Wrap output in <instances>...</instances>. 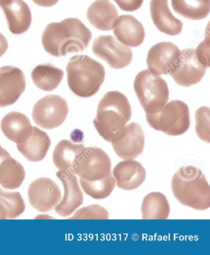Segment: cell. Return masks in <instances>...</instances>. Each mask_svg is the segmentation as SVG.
<instances>
[{
	"instance_id": "cell-10",
	"label": "cell",
	"mask_w": 210,
	"mask_h": 255,
	"mask_svg": "<svg viewBox=\"0 0 210 255\" xmlns=\"http://www.w3.org/2000/svg\"><path fill=\"white\" fill-rule=\"evenodd\" d=\"M92 49L94 55L114 69L126 68L133 60V52L129 46L118 42L111 35H101L95 38Z\"/></svg>"
},
{
	"instance_id": "cell-27",
	"label": "cell",
	"mask_w": 210,
	"mask_h": 255,
	"mask_svg": "<svg viewBox=\"0 0 210 255\" xmlns=\"http://www.w3.org/2000/svg\"><path fill=\"white\" fill-rule=\"evenodd\" d=\"M79 184L86 195L95 200L105 199L111 195L116 185L112 171L104 178L88 181L80 178Z\"/></svg>"
},
{
	"instance_id": "cell-33",
	"label": "cell",
	"mask_w": 210,
	"mask_h": 255,
	"mask_svg": "<svg viewBox=\"0 0 210 255\" xmlns=\"http://www.w3.org/2000/svg\"><path fill=\"white\" fill-rule=\"evenodd\" d=\"M120 9L125 11H137L141 7L144 0H114Z\"/></svg>"
},
{
	"instance_id": "cell-36",
	"label": "cell",
	"mask_w": 210,
	"mask_h": 255,
	"mask_svg": "<svg viewBox=\"0 0 210 255\" xmlns=\"http://www.w3.org/2000/svg\"><path fill=\"white\" fill-rule=\"evenodd\" d=\"M5 149L1 147V145H0V157L1 156L2 153H3Z\"/></svg>"
},
{
	"instance_id": "cell-8",
	"label": "cell",
	"mask_w": 210,
	"mask_h": 255,
	"mask_svg": "<svg viewBox=\"0 0 210 255\" xmlns=\"http://www.w3.org/2000/svg\"><path fill=\"white\" fill-rule=\"evenodd\" d=\"M69 113L68 102L58 95L42 98L33 106L32 119L39 127L50 130L65 122Z\"/></svg>"
},
{
	"instance_id": "cell-6",
	"label": "cell",
	"mask_w": 210,
	"mask_h": 255,
	"mask_svg": "<svg viewBox=\"0 0 210 255\" xmlns=\"http://www.w3.org/2000/svg\"><path fill=\"white\" fill-rule=\"evenodd\" d=\"M146 120L153 129L171 136L184 134L191 126L189 107L180 100L168 103L154 114H146Z\"/></svg>"
},
{
	"instance_id": "cell-18",
	"label": "cell",
	"mask_w": 210,
	"mask_h": 255,
	"mask_svg": "<svg viewBox=\"0 0 210 255\" xmlns=\"http://www.w3.org/2000/svg\"><path fill=\"white\" fill-rule=\"evenodd\" d=\"M1 129L9 140L20 144L29 140L32 135L33 127L26 116L19 112H12L2 118Z\"/></svg>"
},
{
	"instance_id": "cell-13",
	"label": "cell",
	"mask_w": 210,
	"mask_h": 255,
	"mask_svg": "<svg viewBox=\"0 0 210 255\" xmlns=\"http://www.w3.org/2000/svg\"><path fill=\"white\" fill-rule=\"evenodd\" d=\"M26 81L24 73L11 66L0 68V108L16 103L25 91Z\"/></svg>"
},
{
	"instance_id": "cell-25",
	"label": "cell",
	"mask_w": 210,
	"mask_h": 255,
	"mask_svg": "<svg viewBox=\"0 0 210 255\" xmlns=\"http://www.w3.org/2000/svg\"><path fill=\"white\" fill-rule=\"evenodd\" d=\"M170 211L167 198L162 193L158 192L145 195L140 207L143 220H167Z\"/></svg>"
},
{
	"instance_id": "cell-16",
	"label": "cell",
	"mask_w": 210,
	"mask_h": 255,
	"mask_svg": "<svg viewBox=\"0 0 210 255\" xmlns=\"http://www.w3.org/2000/svg\"><path fill=\"white\" fill-rule=\"evenodd\" d=\"M112 173L117 186L127 191L141 186L146 179L144 167L135 159L120 161L115 166Z\"/></svg>"
},
{
	"instance_id": "cell-7",
	"label": "cell",
	"mask_w": 210,
	"mask_h": 255,
	"mask_svg": "<svg viewBox=\"0 0 210 255\" xmlns=\"http://www.w3.org/2000/svg\"><path fill=\"white\" fill-rule=\"evenodd\" d=\"M111 171L112 161L108 154L94 146L84 148L73 167L74 174L88 181L104 178Z\"/></svg>"
},
{
	"instance_id": "cell-3",
	"label": "cell",
	"mask_w": 210,
	"mask_h": 255,
	"mask_svg": "<svg viewBox=\"0 0 210 255\" xmlns=\"http://www.w3.org/2000/svg\"><path fill=\"white\" fill-rule=\"evenodd\" d=\"M171 190L181 205L199 211L210 207V186L201 169L194 166H184L173 175Z\"/></svg>"
},
{
	"instance_id": "cell-28",
	"label": "cell",
	"mask_w": 210,
	"mask_h": 255,
	"mask_svg": "<svg viewBox=\"0 0 210 255\" xmlns=\"http://www.w3.org/2000/svg\"><path fill=\"white\" fill-rule=\"evenodd\" d=\"M25 210L24 200L19 192H5L0 188V220L19 217Z\"/></svg>"
},
{
	"instance_id": "cell-24",
	"label": "cell",
	"mask_w": 210,
	"mask_h": 255,
	"mask_svg": "<svg viewBox=\"0 0 210 255\" xmlns=\"http://www.w3.org/2000/svg\"><path fill=\"white\" fill-rule=\"evenodd\" d=\"M85 146L68 140H63L56 146L53 152V163L59 171L73 174L74 163Z\"/></svg>"
},
{
	"instance_id": "cell-19",
	"label": "cell",
	"mask_w": 210,
	"mask_h": 255,
	"mask_svg": "<svg viewBox=\"0 0 210 255\" xmlns=\"http://www.w3.org/2000/svg\"><path fill=\"white\" fill-rule=\"evenodd\" d=\"M150 12L153 24L160 32L171 36L182 32L183 22L171 13L168 0H151Z\"/></svg>"
},
{
	"instance_id": "cell-38",
	"label": "cell",
	"mask_w": 210,
	"mask_h": 255,
	"mask_svg": "<svg viewBox=\"0 0 210 255\" xmlns=\"http://www.w3.org/2000/svg\"><path fill=\"white\" fill-rule=\"evenodd\" d=\"M7 0H0V3H1V2L6 1Z\"/></svg>"
},
{
	"instance_id": "cell-32",
	"label": "cell",
	"mask_w": 210,
	"mask_h": 255,
	"mask_svg": "<svg viewBox=\"0 0 210 255\" xmlns=\"http://www.w3.org/2000/svg\"><path fill=\"white\" fill-rule=\"evenodd\" d=\"M196 52L199 58L206 64L207 68L210 67V39L209 37L202 42L197 47Z\"/></svg>"
},
{
	"instance_id": "cell-11",
	"label": "cell",
	"mask_w": 210,
	"mask_h": 255,
	"mask_svg": "<svg viewBox=\"0 0 210 255\" xmlns=\"http://www.w3.org/2000/svg\"><path fill=\"white\" fill-rule=\"evenodd\" d=\"M30 205L41 213H47L55 209L62 199L59 185L53 180L46 177L33 181L28 189Z\"/></svg>"
},
{
	"instance_id": "cell-37",
	"label": "cell",
	"mask_w": 210,
	"mask_h": 255,
	"mask_svg": "<svg viewBox=\"0 0 210 255\" xmlns=\"http://www.w3.org/2000/svg\"><path fill=\"white\" fill-rule=\"evenodd\" d=\"M204 1L207 5H208L209 6H210V0H204Z\"/></svg>"
},
{
	"instance_id": "cell-23",
	"label": "cell",
	"mask_w": 210,
	"mask_h": 255,
	"mask_svg": "<svg viewBox=\"0 0 210 255\" xmlns=\"http://www.w3.org/2000/svg\"><path fill=\"white\" fill-rule=\"evenodd\" d=\"M25 177L24 167L5 150L0 157V185L4 189H16L22 185Z\"/></svg>"
},
{
	"instance_id": "cell-14",
	"label": "cell",
	"mask_w": 210,
	"mask_h": 255,
	"mask_svg": "<svg viewBox=\"0 0 210 255\" xmlns=\"http://www.w3.org/2000/svg\"><path fill=\"white\" fill-rule=\"evenodd\" d=\"M181 51L171 42H163L153 46L148 51V70L158 76L170 74L177 63Z\"/></svg>"
},
{
	"instance_id": "cell-20",
	"label": "cell",
	"mask_w": 210,
	"mask_h": 255,
	"mask_svg": "<svg viewBox=\"0 0 210 255\" xmlns=\"http://www.w3.org/2000/svg\"><path fill=\"white\" fill-rule=\"evenodd\" d=\"M114 29L115 37L125 45L137 47L144 42V28L133 15H120L118 17Z\"/></svg>"
},
{
	"instance_id": "cell-22",
	"label": "cell",
	"mask_w": 210,
	"mask_h": 255,
	"mask_svg": "<svg viewBox=\"0 0 210 255\" xmlns=\"http://www.w3.org/2000/svg\"><path fill=\"white\" fill-rule=\"evenodd\" d=\"M51 146V140L47 133L33 127V133L24 143L17 144L18 151L32 162H39L47 156Z\"/></svg>"
},
{
	"instance_id": "cell-30",
	"label": "cell",
	"mask_w": 210,
	"mask_h": 255,
	"mask_svg": "<svg viewBox=\"0 0 210 255\" xmlns=\"http://www.w3.org/2000/svg\"><path fill=\"white\" fill-rule=\"evenodd\" d=\"M196 131L197 136L202 141L210 143V108L203 107L196 112Z\"/></svg>"
},
{
	"instance_id": "cell-31",
	"label": "cell",
	"mask_w": 210,
	"mask_h": 255,
	"mask_svg": "<svg viewBox=\"0 0 210 255\" xmlns=\"http://www.w3.org/2000/svg\"><path fill=\"white\" fill-rule=\"evenodd\" d=\"M71 220H108L109 211L99 205L87 206L76 210Z\"/></svg>"
},
{
	"instance_id": "cell-34",
	"label": "cell",
	"mask_w": 210,
	"mask_h": 255,
	"mask_svg": "<svg viewBox=\"0 0 210 255\" xmlns=\"http://www.w3.org/2000/svg\"><path fill=\"white\" fill-rule=\"evenodd\" d=\"M8 48V43L5 36L0 32V58L4 55Z\"/></svg>"
},
{
	"instance_id": "cell-29",
	"label": "cell",
	"mask_w": 210,
	"mask_h": 255,
	"mask_svg": "<svg viewBox=\"0 0 210 255\" xmlns=\"http://www.w3.org/2000/svg\"><path fill=\"white\" fill-rule=\"evenodd\" d=\"M174 11L191 20H201L208 16L210 6L204 0H171Z\"/></svg>"
},
{
	"instance_id": "cell-17",
	"label": "cell",
	"mask_w": 210,
	"mask_h": 255,
	"mask_svg": "<svg viewBox=\"0 0 210 255\" xmlns=\"http://www.w3.org/2000/svg\"><path fill=\"white\" fill-rule=\"evenodd\" d=\"M6 17L9 30L19 35L29 30L32 22L31 11L24 0H7L0 3Z\"/></svg>"
},
{
	"instance_id": "cell-26",
	"label": "cell",
	"mask_w": 210,
	"mask_h": 255,
	"mask_svg": "<svg viewBox=\"0 0 210 255\" xmlns=\"http://www.w3.org/2000/svg\"><path fill=\"white\" fill-rule=\"evenodd\" d=\"M65 73L51 64H41L33 69L31 76L33 83L38 89L51 92L60 86Z\"/></svg>"
},
{
	"instance_id": "cell-2",
	"label": "cell",
	"mask_w": 210,
	"mask_h": 255,
	"mask_svg": "<svg viewBox=\"0 0 210 255\" xmlns=\"http://www.w3.org/2000/svg\"><path fill=\"white\" fill-rule=\"evenodd\" d=\"M132 115L127 97L120 92H109L99 103L93 124L100 136L112 143L121 138Z\"/></svg>"
},
{
	"instance_id": "cell-21",
	"label": "cell",
	"mask_w": 210,
	"mask_h": 255,
	"mask_svg": "<svg viewBox=\"0 0 210 255\" xmlns=\"http://www.w3.org/2000/svg\"><path fill=\"white\" fill-rule=\"evenodd\" d=\"M90 24L102 31L113 30L119 17L116 7L109 0H96L87 11Z\"/></svg>"
},
{
	"instance_id": "cell-15",
	"label": "cell",
	"mask_w": 210,
	"mask_h": 255,
	"mask_svg": "<svg viewBox=\"0 0 210 255\" xmlns=\"http://www.w3.org/2000/svg\"><path fill=\"white\" fill-rule=\"evenodd\" d=\"M56 176L63 183L64 196L55 209L58 215L69 217L83 205V192L75 174L58 171Z\"/></svg>"
},
{
	"instance_id": "cell-5",
	"label": "cell",
	"mask_w": 210,
	"mask_h": 255,
	"mask_svg": "<svg viewBox=\"0 0 210 255\" xmlns=\"http://www.w3.org/2000/svg\"><path fill=\"white\" fill-rule=\"evenodd\" d=\"M134 89L146 114L159 112L168 101L167 82L149 70L138 73L135 80Z\"/></svg>"
},
{
	"instance_id": "cell-1",
	"label": "cell",
	"mask_w": 210,
	"mask_h": 255,
	"mask_svg": "<svg viewBox=\"0 0 210 255\" xmlns=\"http://www.w3.org/2000/svg\"><path fill=\"white\" fill-rule=\"evenodd\" d=\"M92 33L81 20L68 18L60 22L47 25L42 42L45 50L51 56L61 57L83 51L88 47Z\"/></svg>"
},
{
	"instance_id": "cell-12",
	"label": "cell",
	"mask_w": 210,
	"mask_h": 255,
	"mask_svg": "<svg viewBox=\"0 0 210 255\" xmlns=\"http://www.w3.org/2000/svg\"><path fill=\"white\" fill-rule=\"evenodd\" d=\"M111 144L115 154L120 158L124 160H133L144 151V131L139 124L130 123L124 128L121 138Z\"/></svg>"
},
{
	"instance_id": "cell-35",
	"label": "cell",
	"mask_w": 210,
	"mask_h": 255,
	"mask_svg": "<svg viewBox=\"0 0 210 255\" xmlns=\"http://www.w3.org/2000/svg\"><path fill=\"white\" fill-rule=\"evenodd\" d=\"M36 4L42 7H52L57 4L60 0H32Z\"/></svg>"
},
{
	"instance_id": "cell-4",
	"label": "cell",
	"mask_w": 210,
	"mask_h": 255,
	"mask_svg": "<svg viewBox=\"0 0 210 255\" xmlns=\"http://www.w3.org/2000/svg\"><path fill=\"white\" fill-rule=\"evenodd\" d=\"M69 88L82 98L93 96L99 91L106 76L104 66L88 55L74 56L66 68Z\"/></svg>"
},
{
	"instance_id": "cell-9",
	"label": "cell",
	"mask_w": 210,
	"mask_h": 255,
	"mask_svg": "<svg viewBox=\"0 0 210 255\" xmlns=\"http://www.w3.org/2000/svg\"><path fill=\"white\" fill-rule=\"evenodd\" d=\"M207 68L195 49H185L181 51L177 63L170 74L179 86L189 87L202 81Z\"/></svg>"
}]
</instances>
